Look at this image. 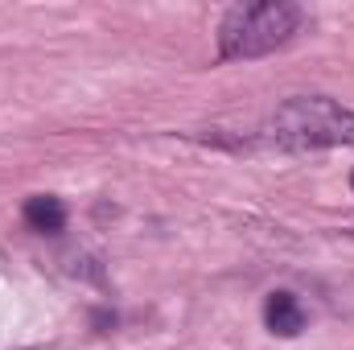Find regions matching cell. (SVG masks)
I'll use <instances>...</instances> for the list:
<instances>
[{"label": "cell", "mask_w": 354, "mask_h": 350, "mask_svg": "<svg viewBox=\"0 0 354 350\" xmlns=\"http://www.w3.org/2000/svg\"><path fill=\"white\" fill-rule=\"evenodd\" d=\"M268 140L292 153L305 149H334V145H354V111L326 99V95H301L276 107L268 120Z\"/></svg>", "instance_id": "1"}, {"label": "cell", "mask_w": 354, "mask_h": 350, "mask_svg": "<svg viewBox=\"0 0 354 350\" xmlns=\"http://www.w3.org/2000/svg\"><path fill=\"white\" fill-rule=\"evenodd\" d=\"M305 12L284 0H264V4H235L223 25H218V50L223 58H260L292 42L301 29Z\"/></svg>", "instance_id": "2"}, {"label": "cell", "mask_w": 354, "mask_h": 350, "mask_svg": "<svg viewBox=\"0 0 354 350\" xmlns=\"http://www.w3.org/2000/svg\"><path fill=\"white\" fill-rule=\"evenodd\" d=\"M264 322H268L272 334L292 338V334L305 330V309H301V301H297L292 293H272L268 305H264Z\"/></svg>", "instance_id": "3"}, {"label": "cell", "mask_w": 354, "mask_h": 350, "mask_svg": "<svg viewBox=\"0 0 354 350\" xmlns=\"http://www.w3.org/2000/svg\"><path fill=\"white\" fill-rule=\"evenodd\" d=\"M25 223H29L33 231L58 235V231L66 227V206H62L58 198H50V194H33V198L25 202Z\"/></svg>", "instance_id": "4"}, {"label": "cell", "mask_w": 354, "mask_h": 350, "mask_svg": "<svg viewBox=\"0 0 354 350\" xmlns=\"http://www.w3.org/2000/svg\"><path fill=\"white\" fill-rule=\"evenodd\" d=\"M351 185H354V174H351Z\"/></svg>", "instance_id": "5"}]
</instances>
